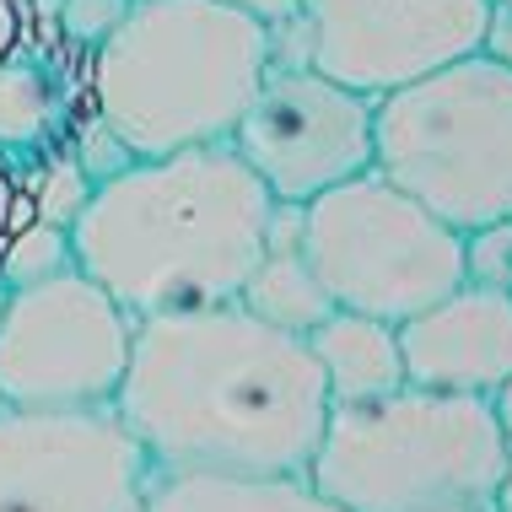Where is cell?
<instances>
[{"label":"cell","instance_id":"obj_12","mask_svg":"<svg viewBox=\"0 0 512 512\" xmlns=\"http://www.w3.org/2000/svg\"><path fill=\"white\" fill-rule=\"evenodd\" d=\"M238 302L254 318H265V324L286 329V335H302V340L335 313L318 270L308 265V254H302V205H275L270 243H265V254H259V265L248 270Z\"/></svg>","mask_w":512,"mask_h":512},{"label":"cell","instance_id":"obj_22","mask_svg":"<svg viewBox=\"0 0 512 512\" xmlns=\"http://www.w3.org/2000/svg\"><path fill=\"white\" fill-rule=\"evenodd\" d=\"M27 38V0H0V60L22 54Z\"/></svg>","mask_w":512,"mask_h":512},{"label":"cell","instance_id":"obj_3","mask_svg":"<svg viewBox=\"0 0 512 512\" xmlns=\"http://www.w3.org/2000/svg\"><path fill=\"white\" fill-rule=\"evenodd\" d=\"M270 65V33L227 0H130L92 49V119L130 157L227 146Z\"/></svg>","mask_w":512,"mask_h":512},{"label":"cell","instance_id":"obj_21","mask_svg":"<svg viewBox=\"0 0 512 512\" xmlns=\"http://www.w3.org/2000/svg\"><path fill=\"white\" fill-rule=\"evenodd\" d=\"M227 6H238L243 17H254L265 33H286V27L302 17V6H308V0H227Z\"/></svg>","mask_w":512,"mask_h":512},{"label":"cell","instance_id":"obj_6","mask_svg":"<svg viewBox=\"0 0 512 512\" xmlns=\"http://www.w3.org/2000/svg\"><path fill=\"white\" fill-rule=\"evenodd\" d=\"M302 254L335 308L394 329L464 286V232L372 168L302 205Z\"/></svg>","mask_w":512,"mask_h":512},{"label":"cell","instance_id":"obj_19","mask_svg":"<svg viewBox=\"0 0 512 512\" xmlns=\"http://www.w3.org/2000/svg\"><path fill=\"white\" fill-rule=\"evenodd\" d=\"M124 11H130V0H60V27L71 44L92 54L124 22Z\"/></svg>","mask_w":512,"mask_h":512},{"label":"cell","instance_id":"obj_17","mask_svg":"<svg viewBox=\"0 0 512 512\" xmlns=\"http://www.w3.org/2000/svg\"><path fill=\"white\" fill-rule=\"evenodd\" d=\"M92 195V178L81 173L76 157H49V168L38 178H27V205H33L38 221H54V227H71L76 211Z\"/></svg>","mask_w":512,"mask_h":512},{"label":"cell","instance_id":"obj_24","mask_svg":"<svg viewBox=\"0 0 512 512\" xmlns=\"http://www.w3.org/2000/svg\"><path fill=\"white\" fill-rule=\"evenodd\" d=\"M491 405H496V421H502V432H507V442H512V378L491 394Z\"/></svg>","mask_w":512,"mask_h":512},{"label":"cell","instance_id":"obj_27","mask_svg":"<svg viewBox=\"0 0 512 512\" xmlns=\"http://www.w3.org/2000/svg\"><path fill=\"white\" fill-rule=\"evenodd\" d=\"M448 512H491V507H448Z\"/></svg>","mask_w":512,"mask_h":512},{"label":"cell","instance_id":"obj_18","mask_svg":"<svg viewBox=\"0 0 512 512\" xmlns=\"http://www.w3.org/2000/svg\"><path fill=\"white\" fill-rule=\"evenodd\" d=\"M464 281L512 297V216L464 232Z\"/></svg>","mask_w":512,"mask_h":512},{"label":"cell","instance_id":"obj_28","mask_svg":"<svg viewBox=\"0 0 512 512\" xmlns=\"http://www.w3.org/2000/svg\"><path fill=\"white\" fill-rule=\"evenodd\" d=\"M502 6H512V0H502Z\"/></svg>","mask_w":512,"mask_h":512},{"label":"cell","instance_id":"obj_7","mask_svg":"<svg viewBox=\"0 0 512 512\" xmlns=\"http://www.w3.org/2000/svg\"><path fill=\"white\" fill-rule=\"evenodd\" d=\"M135 313L92 275L60 270L11 286L0 318V405L11 410H103L130 367Z\"/></svg>","mask_w":512,"mask_h":512},{"label":"cell","instance_id":"obj_1","mask_svg":"<svg viewBox=\"0 0 512 512\" xmlns=\"http://www.w3.org/2000/svg\"><path fill=\"white\" fill-rule=\"evenodd\" d=\"M114 410L157 475H308L329 389L302 335L211 302L135 318Z\"/></svg>","mask_w":512,"mask_h":512},{"label":"cell","instance_id":"obj_4","mask_svg":"<svg viewBox=\"0 0 512 512\" xmlns=\"http://www.w3.org/2000/svg\"><path fill=\"white\" fill-rule=\"evenodd\" d=\"M507 459L491 399L405 383L367 405H329L308 486L340 512L491 507Z\"/></svg>","mask_w":512,"mask_h":512},{"label":"cell","instance_id":"obj_8","mask_svg":"<svg viewBox=\"0 0 512 512\" xmlns=\"http://www.w3.org/2000/svg\"><path fill=\"white\" fill-rule=\"evenodd\" d=\"M496 0H308L286 33H270L275 65H318L351 92L383 98L486 44Z\"/></svg>","mask_w":512,"mask_h":512},{"label":"cell","instance_id":"obj_11","mask_svg":"<svg viewBox=\"0 0 512 512\" xmlns=\"http://www.w3.org/2000/svg\"><path fill=\"white\" fill-rule=\"evenodd\" d=\"M405 383L437 394L491 399L512 378V297L486 286H453L426 313L399 324Z\"/></svg>","mask_w":512,"mask_h":512},{"label":"cell","instance_id":"obj_5","mask_svg":"<svg viewBox=\"0 0 512 512\" xmlns=\"http://www.w3.org/2000/svg\"><path fill=\"white\" fill-rule=\"evenodd\" d=\"M372 173L453 232L512 216V71L464 54L372 103Z\"/></svg>","mask_w":512,"mask_h":512},{"label":"cell","instance_id":"obj_13","mask_svg":"<svg viewBox=\"0 0 512 512\" xmlns=\"http://www.w3.org/2000/svg\"><path fill=\"white\" fill-rule=\"evenodd\" d=\"M308 351L324 372L329 405H367L394 389H405V351H399V329L367 313L335 308L324 324L308 335Z\"/></svg>","mask_w":512,"mask_h":512},{"label":"cell","instance_id":"obj_2","mask_svg":"<svg viewBox=\"0 0 512 512\" xmlns=\"http://www.w3.org/2000/svg\"><path fill=\"white\" fill-rule=\"evenodd\" d=\"M275 200L232 146L135 157L71 221L76 270L135 318L238 302L270 243Z\"/></svg>","mask_w":512,"mask_h":512},{"label":"cell","instance_id":"obj_15","mask_svg":"<svg viewBox=\"0 0 512 512\" xmlns=\"http://www.w3.org/2000/svg\"><path fill=\"white\" fill-rule=\"evenodd\" d=\"M71 130V98L60 76L33 54L0 60V151L22 168L54 157L60 135Z\"/></svg>","mask_w":512,"mask_h":512},{"label":"cell","instance_id":"obj_16","mask_svg":"<svg viewBox=\"0 0 512 512\" xmlns=\"http://www.w3.org/2000/svg\"><path fill=\"white\" fill-rule=\"evenodd\" d=\"M0 270H6L11 286H33V281H49V275H60V270H76L71 227L27 216L6 238V248H0Z\"/></svg>","mask_w":512,"mask_h":512},{"label":"cell","instance_id":"obj_23","mask_svg":"<svg viewBox=\"0 0 512 512\" xmlns=\"http://www.w3.org/2000/svg\"><path fill=\"white\" fill-rule=\"evenodd\" d=\"M480 54H491V60H502L512 71V6H502V0H496V11H491V27H486Z\"/></svg>","mask_w":512,"mask_h":512},{"label":"cell","instance_id":"obj_10","mask_svg":"<svg viewBox=\"0 0 512 512\" xmlns=\"http://www.w3.org/2000/svg\"><path fill=\"white\" fill-rule=\"evenodd\" d=\"M151 480L157 469L114 405H0V512H141Z\"/></svg>","mask_w":512,"mask_h":512},{"label":"cell","instance_id":"obj_9","mask_svg":"<svg viewBox=\"0 0 512 512\" xmlns=\"http://www.w3.org/2000/svg\"><path fill=\"white\" fill-rule=\"evenodd\" d=\"M372 103L318 65H270L227 146L275 205H308L372 168Z\"/></svg>","mask_w":512,"mask_h":512},{"label":"cell","instance_id":"obj_20","mask_svg":"<svg viewBox=\"0 0 512 512\" xmlns=\"http://www.w3.org/2000/svg\"><path fill=\"white\" fill-rule=\"evenodd\" d=\"M27 216H33V205H27V168L0 151V248H6V238Z\"/></svg>","mask_w":512,"mask_h":512},{"label":"cell","instance_id":"obj_25","mask_svg":"<svg viewBox=\"0 0 512 512\" xmlns=\"http://www.w3.org/2000/svg\"><path fill=\"white\" fill-rule=\"evenodd\" d=\"M491 512H512V459L502 469V486H496V496H491Z\"/></svg>","mask_w":512,"mask_h":512},{"label":"cell","instance_id":"obj_14","mask_svg":"<svg viewBox=\"0 0 512 512\" xmlns=\"http://www.w3.org/2000/svg\"><path fill=\"white\" fill-rule=\"evenodd\" d=\"M141 512H340L308 475H195L162 469Z\"/></svg>","mask_w":512,"mask_h":512},{"label":"cell","instance_id":"obj_26","mask_svg":"<svg viewBox=\"0 0 512 512\" xmlns=\"http://www.w3.org/2000/svg\"><path fill=\"white\" fill-rule=\"evenodd\" d=\"M6 302H11V281H6V270H0V318H6Z\"/></svg>","mask_w":512,"mask_h":512}]
</instances>
